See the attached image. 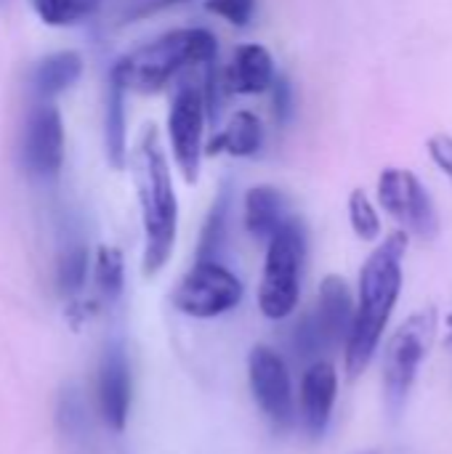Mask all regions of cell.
<instances>
[{"label":"cell","instance_id":"6da1fadb","mask_svg":"<svg viewBox=\"0 0 452 454\" xmlns=\"http://www.w3.org/2000/svg\"><path fill=\"white\" fill-rule=\"evenodd\" d=\"M131 157L133 184L141 205L144 226V274L155 277L173 255L178 234V197L173 189L170 162L155 125H144Z\"/></svg>","mask_w":452,"mask_h":454},{"label":"cell","instance_id":"7a4b0ae2","mask_svg":"<svg viewBox=\"0 0 452 454\" xmlns=\"http://www.w3.org/2000/svg\"><path fill=\"white\" fill-rule=\"evenodd\" d=\"M408 253V231L386 237L360 271V301L352 333L346 338V372L357 378L370 364L392 311L402 293V261Z\"/></svg>","mask_w":452,"mask_h":454},{"label":"cell","instance_id":"3957f363","mask_svg":"<svg viewBox=\"0 0 452 454\" xmlns=\"http://www.w3.org/2000/svg\"><path fill=\"white\" fill-rule=\"evenodd\" d=\"M213 59H218L216 35L205 27H181L120 56L112 64L109 77L125 90L157 93L181 72L205 67Z\"/></svg>","mask_w":452,"mask_h":454},{"label":"cell","instance_id":"277c9868","mask_svg":"<svg viewBox=\"0 0 452 454\" xmlns=\"http://www.w3.org/2000/svg\"><path fill=\"white\" fill-rule=\"evenodd\" d=\"M306 261V231L298 218H290L269 242L258 287V306L269 319H285L298 306L301 271Z\"/></svg>","mask_w":452,"mask_h":454},{"label":"cell","instance_id":"5b68a950","mask_svg":"<svg viewBox=\"0 0 452 454\" xmlns=\"http://www.w3.org/2000/svg\"><path fill=\"white\" fill-rule=\"evenodd\" d=\"M434 330H437V314L434 309H426L405 319L400 330L392 335L386 346V356H384V391H386V404L392 415L402 412L413 391L416 375L421 370V362L429 354Z\"/></svg>","mask_w":452,"mask_h":454},{"label":"cell","instance_id":"8992f818","mask_svg":"<svg viewBox=\"0 0 452 454\" xmlns=\"http://www.w3.org/2000/svg\"><path fill=\"white\" fill-rule=\"evenodd\" d=\"M205 122L208 114H205L202 85H197L192 77H181L168 109V138H170L173 162L186 184H197L200 178V165L205 157L202 154Z\"/></svg>","mask_w":452,"mask_h":454},{"label":"cell","instance_id":"52a82bcc","mask_svg":"<svg viewBox=\"0 0 452 454\" xmlns=\"http://www.w3.org/2000/svg\"><path fill=\"white\" fill-rule=\"evenodd\" d=\"M242 301V282L218 261H194L173 290V306L194 319H213Z\"/></svg>","mask_w":452,"mask_h":454},{"label":"cell","instance_id":"ba28073f","mask_svg":"<svg viewBox=\"0 0 452 454\" xmlns=\"http://www.w3.org/2000/svg\"><path fill=\"white\" fill-rule=\"evenodd\" d=\"M378 202L410 234L421 239H434L440 234L437 207L421 178H416L410 170L386 168L378 178Z\"/></svg>","mask_w":452,"mask_h":454},{"label":"cell","instance_id":"9c48e42d","mask_svg":"<svg viewBox=\"0 0 452 454\" xmlns=\"http://www.w3.org/2000/svg\"><path fill=\"white\" fill-rule=\"evenodd\" d=\"M248 380L256 404L274 423V428H290L296 420L293 386L288 367L269 346H256L248 356Z\"/></svg>","mask_w":452,"mask_h":454},{"label":"cell","instance_id":"30bf717a","mask_svg":"<svg viewBox=\"0 0 452 454\" xmlns=\"http://www.w3.org/2000/svg\"><path fill=\"white\" fill-rule=\"evenodd\" d=\"M21 162L27 173L40 181L56 178L64 165V122L61 112L51 101L35 104L27 117Z\"/></svg>","mask_w":452,"mask_h":454},{"label":"cell","instance_id":"8fae6325","mask_svg":"<svg viewBox=\"0 0 452 454\" xmlns=\"http://www.w3.org/2000/svg\"><path fill=\"white\" fill-rule=\"evenodd\" d=\"M99 412L109 431H125L131 415V364L120 346L104 351L99 364Z\"/></svg>","mask_w":452,"mask_h":454},{"label":"cell","instance_id":"7c38bea8","mask_svg":"<svg viewBox=\"0 0 452 454\" xmlns=\"http://www.w3.org/2000/svg\"><path fill=\"white\" fill-rule=\"evenodd\" d=\"M336 388L338 378L336 370L328 362H314L301 380V418L306 426V434L312 439H320L330 426V412L336 404Z\"/></svg>","mask_w":452,"mask_h":454},{"label":"cell","instance_id":"4fadbf2b","mask_svg":"<svg viewBox=\"0 0 452 454\" xmlns=\"http://www.w3.org/2000/svg\"><path fill=\"white\" fill-rule=\"evenodd\" d=\"M274 77L277 72L272 53L258 43H245L234 51L232 64L224 69V88L237 96H258L272 88Z\"/></svg>","mask_w":452,"mask_h":454},{"label":"cell","instance_id":"5bb4252c","mask_svg":"<svg viewBox=\"0 0 452 454\" xmlns=\"http://www.w3.org/2000/svg\"><path fill=\"white\" fill-rule=\"evenodd\" d=\"M314 317L328 340V348L346 343V338L352 333V322H354V301H352L349 285L341 277L330 274L322 279Z\"/></svg>","mask_w":452,"mask_h":454},{"label":"cell","instance_id":"9a60e30c","mask_svg":"<svg viewBox=\"0 0 452 454\" xmlns=\"http://www.w3.org/2000/svg\"><path fill=\"white\" fill-rule=\"evenodd\" d=\"M242 213H245L248 234L258 242H269L293 218L288 210V197L277 186H269V184L248 189Z\"/></svg>","mask_w":452,"mask_h":454},{"label":"cell","instance_id":"2e32d148","mask_svg":"<svg viewBox=\"0 0 452 454\" xmlns=\"http://www.w3.org/2000/svg\"><path fill=\"white\" fill-rule=\"evenodd\" d=\"M264 146V125L261 120L242 109L237 114H232V120L205 144L202 154L208 157H218V154H229V157H253L258 154Z\"/></svg>","mask_w":452,"mask_h":454},{"label":"cell","instance_id":"e0dca14e","mask_svg":"<svg viewBox=\"0 0 452 454\" xmlns=\"http://www.w3.org/2000/svg\"><path fill=\"white\" fill-rule=\"evenodd\" d=\"M83 74V56L77 51H56L40 59L29 74L32 90L40 101H51L69 90Z\"/></svg>","mask_w":452,"mask_h":454},{"label":"cell","instance_id":"ac0fdd59","mask_svg":"<svg viewBox=\"0 0 452 454\" xmlns=\"http://www.w3.org/2000/svg\"><path fill=\"white\" fill-rule=\"evenodd\" d=\"M125 88L117 80H107V101H104V149L107 160L115 170H125L128 165V114H125Z\"/></svg>","mask_w":452,"mask_h":454},{"label":"cell","instance_id":"d6986e66","mask_svg":"<svg viewBox=\"0 0 452 454\" xmlns=\"http://www.w3.org/2000/svg\"><path fill=\"white\" fill-rule=\"evenodd\" d=\"M229 218H232V186L224 184L202 223L200 242H197V261H218L229 237Z\"/></svg>","mask_w":452,"mask_h":454},{"label":"cell","instance_id":"ffe728a7","mask_svg":"<svg viewBox=\"0 0 452 454\" xmlns=\"http://www.w3.org/2000/svg\"><path fill=\"white\" fill-rule=\"evenodd\" d=\"M29 3L45 27H72L96 16L104 0H29Z\"/></svg>","mask_w":452,"mask_h":454},{"label":"cell","instance_id":"44dd1931","mask_svg":"<svg viewBox=\"0 0 452 454\" xmlns=\"http://www.w3.org/2000/svg\"><path fill=\"white\" fill-rule=\"evenodd\" d=\"M93 279H96L99 293L104 298H109V301H115L123 293V285H125V261H123V253L117 247L101 245L96 250Z\"/></svg>","mask_w":452,"mask_h":454},{"label":"cell","instance_id":"7402d4cb","mask_svg":"<svg viewBox=\"0 0 452 454\" xmlns=\"http://www.w3.org/2000/svg\"><path fill=\"white\" fill-rule=\"evenodd\" d=\"M88 247L85 245H72L67 247V253L59 258V269H56V282L61 287V293H80L85 287L88 279Z\"/></svg>","mask_w":452,"mask_h":454},{"label":"cell","instance_id":"603a6c76","mask_svg":"<svg viewBox=\"0 0 452 454\" xmlns=\"http://www.w3.org/2000/svg\"><path fill=\"white\" fill-rule=\"evenodd\" d=\"M349 223H352L354 234L365 242H373L381 234V218H378L370 197L362 189H354L349 194Z\"/></svg>","mask_w":452,"mask_h":454},{"label":"cell","instance_id":"cb8c5ba5","mask_svg":"<svg viewBox=\"0 0 452 454\" xmlns=\"http://www.w3.org/2000/svg\"><path fill=\"white\" fill-rule=\"evenodd\" d=\"M290 346H293L296 356L304 359V362L317 359L328 348V340H325V335L320 330V322H317L314 311L312 314H304L298 319V325L293 327V335H290Z\"/></svg>","mask_w":452,"mask_h":454},{"label":"cell","instance_id":"d4e9b609","mask_svg":"<svg viewBox=\"0 0 452 454\" xmlns=\"http://www.w3.org/2000/svg\"><path fill=\"white\" fill-rule=\"evenodd\" d=\"M56 420H59V428L67 436H72V439H77V436L85 434V428H88V410H85L83 396L75 388H67L61 394L59 410H56Z\"/></svg>","mask_w":452,"mask_h":454},{"label":"cell","instance_id":"484cf974","mask_svg":"<svg viewBox=\"0 0 452 454\" xmlns=\"http://www.w3.org/2000/svg\"><path fill=\"white\" fill-rule=\"evenodd\" d=\"M205 8L232 27H248L256 13V0H205Z\"/></svg>","mask_w":452,"mask_h":454},{"label":"cell","instance_id":"4316f807","mask_svg":"<svg viewBox=\"0 0 452 454\" xmlns=\"http://www.w3.org/2000/svg\"><path fill=\"white\" fill-rule=\"evenodd\" d=\"M186 0H120L117 5V21L120 24H133V21H144L170 5H178Z\"/></svg>","mask_w":452,"mask_h":454},{"label":"cell","instance_id":"83f0119b","mask_svg":"<svg viewBox=\"0 0 452 454\" xmlns=\"http://www.w3.org/2000/svg\"><path fill=\"white\" fill-rule=\"evenodd\" d=\"M272 109H274V120L280 125H285L293 114V85L288 82V77H274L272 82Z\"/></svg>","mask_w":452,"mask_h":454},{"label":"cell","instance_id":"f1b7e54d","mask_svg":"<svg viewBox=\"0 0 452 454\" xmlns=\"http://www.w3.org/2000/svg\"><path fill=\"white\" fill-rule=\"evenodd\" d=\"M426 149H429L432 162L448 176V181L452 184V136H445V133L432 136L429 144H426Z\"/></svg>","mask_w":452,"mask_h":454},{"label":"cell","instance_id":"f546056e","mask_svg":"<svg viewBox=\"0 0 452 454\" xmlns=\"http://www.w3.org/2000/svg\"><path fill=\"white\" fill-rule=\"evenodd\" d=\"M450 343H452V317H450Z\"/></svg>","mask_w":452,"mask_h":454}]
</instances>
